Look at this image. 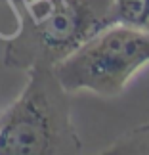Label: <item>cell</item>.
<instances>
[{"mask_svg":"<svg viewBox=\"0 0 149 155\" xmlns=\"http://www.w3.org/2000/svg\"><path fill=\"white\" fill-rule=\"evenodd\" d=\"M17 29L6 37L4 63L11 69L53 67L101 29L117 23L113 0H8Z\"/></svg>","mask_w":149,"mask_h":155,"instance_id":"6da1fadb","label":"cell"},{"mask_svg":"<svg viewBox=\"0 0 149 155\" xmlns=\"http://www.w3.org/2000/svg\"><path fill=\"white\" fill-rule=\"evenodd\" d=\"M27 82L0 113V155H73L82 151L71 117V94L50 65L27 69Z\"/></svg>","mask_w":149,"mask_h":155,"instance_id":"7a4b0ae2","label":"cell"},{"mask_svg":"<svg viewBox=\"0 0 149 155\" xmlns=\"http://www.w3.org/2000/svg\"><path fill=\"white\" fill-rule=\"evenodd\" d=\"M145 63H149V33L113 23L56 63L53 71L69 94L84 90L117 98Z\"/></svg>","mask_w":149,"mask_h":155,"instance_id":"3957f363","label":"cell"},{"mask_svg":"<svg viewBox=\"0 0 149 155\" xmlns=\"http://www.w3.org/2000/svg\"><path fill=\"white\" fill-rule=\"evenodd\" d=\"M113 12L117 23L149 33V0H113Z\"/></svg>","mask_w":149,"mask_h":155,"instance_id":"277c9868","label":"cell"},{"mask_svg":"<svg viewBox=\"0 0 149 155\" xmlns=\"http://www.w3.org/2000/svg\"><path fill=\"white\" fill-rule=\"evenodd\" d=\"M103 153H107V155L149 153V124H144V127H138V128L126 132L113 146H109V150H105Z\"/></svg>","mask_w":149,"mask_h":155,"instance_id":"5b68a950","label":"cell"}]
</instances>
